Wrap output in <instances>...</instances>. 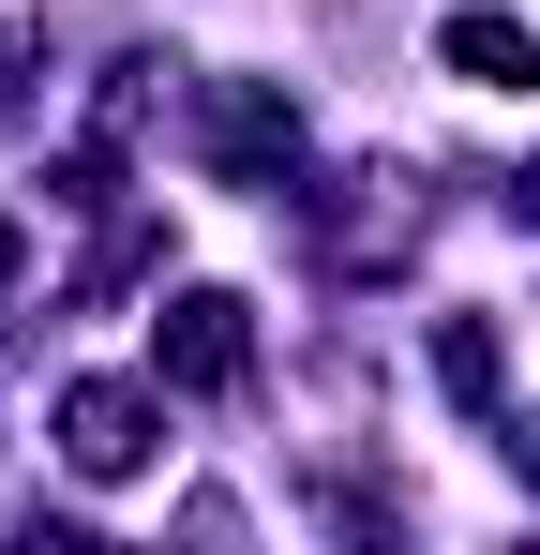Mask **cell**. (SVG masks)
Listing matches in <instances>:
<instances>
[{
  "label": "cell",
  "instance_id": "obj_2",
  "mask_svg": "<svg viewBox=\"0 0 540 555\" xmlns=\"http://www.w3.org/2000/svg\"><path fill=\"white\" fill-rule=\"evenodd\" d=\"M136 390H76V465H136Z\"/></svg>",
  "mask_w": 540,
  "mask_h": 555
},
{
  "label": "cell",
  "instance_id": "obj_1",
  "mask_svg": "<svg viewBox=\"0 0 540 555\" xmlns=\"http://www.w3.org/2000/svg\"><path fill=\"white\" fill-rule=\"evenodd\" d=\"M450 61L480 91H540V30H511V15H450Z\"/></svg>",
  "mask_w": 540,
  "mask_h": 555
}]
</instances>
